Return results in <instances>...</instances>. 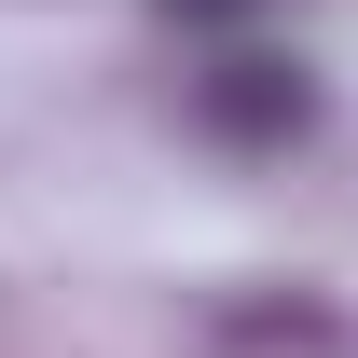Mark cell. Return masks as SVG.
<instances>
[{
  "instance_id": "obj_1",
  "label": "cell",
  "mask_w": 358,
  "mask_h": 358,
  "mask_svg": "<svg viewBox=\"0 0 358 358\" xmlns=\"http://www.w3.org/2000/svg\"><path fill=\"white\" fill-rule=\"evenodd\" d=\"M193 124L221 138V152H289V138H317V69L275 42H234L193 69Z\"/></svg>"
},
{
  "instance_id": "obj_2",
  "label": "cell",
  "mask_w": 358,
  "mask_h": 358,
  "mask_svg": "<svg viewBox=\"0 0 358 358\" xmlns=\"http://www.w3.org/2000/svg\"><path fill=\"white\" fill-rule=\"evenodd\" d=\"M207 345L221 358H331L345 331H331V303H303V289H262V303H221Z\"/></svg>"
},
{
  "instance_id": "obj_3",
  "label": "cell",
  "mask_w": 358,
  "mask_h": 358,
  "mask_svg": "<svg viewBox=\"0 0 358 358\" xmlns=\"http://www.w3.org/2000/svg\"><path fill=\"white\" fill-rule=\"evenodd\" d=\"M166 28H234V14H262V0H152Z\"/></svg>"
}]
</instances>
